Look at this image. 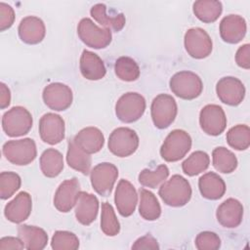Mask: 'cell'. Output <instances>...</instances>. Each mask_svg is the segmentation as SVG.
Instances as JSON below:
<instances>
[{
    "instance_id": "1",
    "label": "cell",
    "mask_w": 250,
    "mask_h": 250,
    "mask_svg": "<svg viewBox=\"0 0 250 250\" xmlns=\"http://www.w3.org/2000/svg\"><path fill=\"white\" fill-rule=\"evenodd\" d=\"M162 201L171 207L185 206L191 198V187L181 175H173L164 182L158 190Z\"/></svg>"
},
{
    "instance_id": "2",
    "label": "cell",
    "mask_w": 250,
    "mask_h": 250,
    "mask_svg": "<svg viewBox=\"0 0 250 250\" xmlns=\"http://www.w3.org/2000/svg\"><path fill=\"white\" fill-rule=\"evenodd\" d=\"M190 148L191 138L188 133L175 129L165 138L160 147V155L167 162H176L184 158Z\"/></svg>"
},
{
    "instance_id": "3",
    "label": "cell",
    "mask_w": 250,
    "mask_h": 250,
    "mask_svg": "<svg viewBox=\"0 0 250 250\" xmlns=\"http://www.w3.org/2000/svg\"><path fill=\"white\" fill-rule=\"evenodd\" d=\"M169 85L172 93L183 100H193L199 97L203 90L201 78L188 70L175 73L171 77Z\"/></svg>"
},
{
    "instance_id": "4",
    "label": "cell",
    "mask_w": 250,
    "mask_h": 250,
    "mask_svg": "<svg viewBox=\"0 0 250 250\" xmlns=\"http://www.w3.org/2000/svg\"><path fill=\"white\" fill-rule=\"evenodd\" d=\"M2 152L9 162L19 166L31 163L37 156L35 142L30 138L8 141L3 145Z\"/></svg>"
},
{
    "instance_id": "5",
    "label": "cell",
    "mask_w": 250,
    "mask_h": 250,
    "mask_svg": "<svg viewBox=\"0 0 250 250\" xmlns=\"http://www.w3.org/2000/svg\"><path fill=\"white\" fill-rule=\"evenodd\" d=\"M32 115L23 106H14L2 116V128L9 137L26 135L32 127Z\"/></svg>"
},
{
    "instance_id": "6",
    "label": "cell",
    "mask_w": 250,
    "mask_h": 250,
    "mask_svg": "<svg viewBox=\"0 0 250 250\" xmlns=\"http://www.w3.org/2000/svg\"><path fill=\"white\" fill-rule=\"evenodd\" d=\"M146 110L145 98L136 92L123 94L115 104V114L124 123H133L139 120Z\"/></svg>"
},
{
    "instance_id": "7",
    "label": "cell",
    "mask_w": 250,
    "mask_h": 250,
    "mask_svg": "<svg viewBox=\"0 0 250 250\" xmlns=\"http://www.w3.org/2000/svg\"><path fill=\"white\" fill-rule=\"evenodd\" d=\"M77 34L86 46L93 49H104L110 44L112 39L109 29L99 27L89 18H84L79 21Z\"/></svg>"
},
{
    "instance_id": "8",
    "label": "cell",
    "mask_w": 250,
    "mask_h": 250,
    "mask_svg": "<svg viewBox=\"0 0 250 250\" xmlns=\"http://www.w3.org/2000/svg\"><path fill=\"white\" fill-rule=\"evenodd\" d=\"M178 113V106L175 99L168 94L156 96L150 106L151 119L158 129L168 128L175 120Z\"/></svg>"
},
{
    "instance_id": "9",
    "label": "cell",
    "mask_w": 250,
    "mask_h": 250,
    "mask_svg": "<svg viewBox=\"0 0 250 250\" xmlns=\"http://www.w3.org/2000/svg\"><path fill=\"white\" fill-rule=\"evenodd\" d=\"M107 146L109 151L115 156L127 157L137 150L139 137L133 129L119 127L110 133Z\"/></svg>"
},
{
    "instance_id": "10",
    "label": "cell",
    "mask_w": 250,
    "mask_h": 250,
    "mask_svg": "<svg viewBox=\"0 0 250 250\" xmlns=\"http://www.w3.org/2000/svg\"><path fill=\"white\" fill-rule=\"evenodd\" d=\"M117 177V167L109 162L100 163L90 172L91 185L95 191L102 196H107L111 193Z\"/></svg>"
},
{
    "instance_id": "11",
    "label": "cell",
    "mask_w": 250,
    "mask_h": 250,
    "mask_svg": "<svg viewBox=\"0 0 250 250\" xmlns=\"http://www.w3.org/2000/svg\"><path fill=\"white\" fill-rule=\"evenodd\" d=\"M184 42L186 51L194 59H204L212 52V40L203 28L193 27L188 29L185 34Z\"/></svg>"
},
{
    "instance_id": "12",
    "label": "cell",
    "mask_w": 250,
    "mask_h": 250,
    "mask_svg": "<svg viewBox=\"0 0 250 250\" xmlns=\"http://www.w3.org/2000/svg\"><path fill=\"white\" fill-rule=\"evenodd\" d=\"M200 128L210 136L221 135L227 127V117L222 106L218 104H207L199 113Z\"/></svg>"
},
{
    "instance_id": "13",
    "label": "cell",
    "mask_w": 250,
    "mask_h": 250,
    "mask_svg": "<svg viewBox=\"0 0 250 250\" xmlns=\"http://www.w3.org/2000/svg\"><path fill=\"white\" fill-rule=\"evenodd\" d=\"M45 104L53 110L62 111L67 109L73 100L71 89L62 83L55 82L47 85L42 93Z\"/></svg>"
},
{
    "instance_id": "14",
    "label": "cell",
    "mask_w": 250,
    "mask_h": 250,
    "mask_svg": "<svg viewBox=\"0 0 250 250\" xmlns=\"http://www.w3.org/2000/svg\"><path fill=\"white\" fill-rule=\"evenodd\" d=\"M216 93L222 103L235 106L240 104L243 101L245 97V87L238 78L226 76L217 82Z\"/></svg>"
},
{
    "instance_id": "15",
    "label": "cell",
    "mask_w": 250,
    "mask_h": 250,
    "mask_svg": "<svg viewBox=\"0 0 250 250\" xmlns=\"http://www.w3.org/2000/svg\"><path fill=\"white\" fill-rule=\"evenodd\" d=\"M64 121L59 114L48 112L39 120L41 140L49 145H57L64 139Z\"/></svg>"
},
{
    "instance_id": "16",
    "label": "cell",
    "mask_w": 250,
    "mask_h": 250,
    "mask_svg": "<svg viewBox=\"0 0 250 250\" xmlns=\"http://www.w3.org/2000/svg\"><path fill=\"white\" fill-rule=\"evenodd\" d=\"M80 192V184L76 178L63 181L54 195V206L62 213L69 212L76 204Z\"/></svg>"
},
{
    "instance_id": "17",
    "label": "cell",
    "mask_w": 250,
    "mask_h": 250,
    "mask_svg": "<svg viewBox=\"0 0 250 250\" xmlns=\"http://www.w3.org/2000/svg\"><path fill=\"white\" fill-rule=\"evenodd\" d=\"M114 203L122 217L131 216L138 203V194L135 187L127 180L121 179L116 187Z\"/></svg>"
},
{
    "instance_id": "18",
    "label": "cell",
    "mask_w": 250,
    "mask_h": 250,
    "mask_svg": "<svg viewBox=\"0 0 250 250\" xmlns=\"http://www.w3.org/2000/svg\"><path fill=\"white\" fill-rule=\"evenodd\" d=\"M32 210L31 196L26 191L19 192L16 197L9 201L4 209V215L8 221L21 224L25 221Z\"/></svg>"
},
{
    "instance_id": "19",
    "label": "cell",
    "mask_w": 250,
    "mask_h": 250,
    "mask_svg": "<svg viewBox=\"0 0 250 250\" xmlns=\"http://www.w3.org/2000/svg\"><path fill=\"white\" fill-rule=\"evenodd\" d=\"M247 30V25L244 18L239 15H229L223 18L220 22L221 38L229 44L240 42Z\"/></svg>"
},
{
    "instance_id": "20",
    "label": "cell",
    "mask_w": 250,
    "mask_h": 250,
    "mask_svg": "<svg viewBox=\"0 0 250 250\" xmlns=\"http://www.w3.org/2000/svg\"><path fill=\"white\" fill-rule=\"evenodd\" d=\"M216 218L224 228H236L242 222L243 206L237 199L228 198L219 205L216 211Z\"/></svg>"
},
{
    "instance_id": "21",
    "label": "cell",
    "mask_w": 250,
    "mask_h": 250,
    "mask_svg": "<svg viewBox=\"0 0 250 250\" xmlns=\"http://www.w3.org/2000/svg\"><path fill=\"white\" fill-rule=\"evenodd\" d=\"M18 31L22 42L29 45H35L44 39L46 27L41 19L34 16H28L21 21Z\"/></svg>"
},
{
    "instance_id": "22",
    "label": "cell",
    "mask_w": 250,
    "mask_h": 250,
    "mask_svg": "<svg viewBox=\"0 0 250 250\" xmlns=\"http://www.w3.org/2000/svg\"><path fill=\"white\" fill-rule=\"evenodd\" d=\"M99 212L98 198L86 191H80L78 199L75 204V217L76 220L84 225H91L97 218Z\"/></svg>"
},
{
    "instance_id": "23",
    "label": "cell",
    "mask_w": 250,
    "mask_h": 250,
    "mask_svg": "<svg viewBox=\"0 0 250 250\" xmlns=\"http://www.w3.org/2000/svg\"><path fill=\"white\" fill-rule=\"evenodd\" d=\"M73 142L86 153L93 154L103 148L104 137L100 129L96 127H86L74 136Z\"/></svg>"
},
{
    "instance_id": "24",
    "label": "cell",
    "mask_w": 250,
    "mask_h": 250,
    "mask_svg": "<svg viewBox=\"0 0 250 250\" xmlns=\"http://www.w3.org/2000/svg\"><path fill=\"white\" fill-rule=\"evenodd\" d=\"M90 14L99 24L115 32L120 31L126 22V19L123 13H115L112 10L108 15L107 8L103 3L94 5L90 10Z\"/></svg>"
},
{
    "instance_id": "25",
    "label": "cell",
    "mask_w": 250,
    "mask_h": 250,
    "mask_svg": "<svg viewBox=\"0 0 250 250\" xmlns=\"http://www.w3.org/2000/svg\"><path fill=\"white\" fill-rule=\"evenodd\" d=\"M79 68L83 77L88 80H100L106 73L103 60L97 54L88 50L82 52Z\"/></svg>"
},
{
    "instance_id": "26",
    "label": "cell",
    "mask_w": 250,
    "mask_h": 250,
    "mask_svg": "<svg viewBox=\"0 0 250 250\" xmlns=\"http://www.w3.org/2000/svg\"><path fill=\"white\" fill-rule=\"evenodd\" d=\"M18 236L27 250H42L48 243V234L46 231L35 226L21 225L18 228Z\"/></svg>"
},
{
    "instance_id": "27",
    "label": "cell",
    "mask_w": 250,
    "mask_h": 250,
    "mask_svg": "<svg viewBox=\"0 0 250 250\" xmlns=\"http://www.w3.org/2000/svg\"><path fill=\"white\" fill-rule=\"evenodd\" d=\"M198 188L201 195L210 200H217L226 192L224 180L214 172L203 174L198 180Z\"/></svg>"
},
{
    "instance_id": "28",
    "label": "cell",
    "mask_w": 250,
    "mask_h": 250,
    "mask_svg": "<svg viewBox=\"0 0 250 250\" xmlns=\"http://www.w3.org/2000/svg\"><path fill=\"white\" fill-rule=\"evenodd\" d=\"M66 162L70 168L81 172L83 175H88L91 172L92 158L90 154L77 146L73 140L68 142Z\"/></svg>"
},
{
    "instance_id": "29",
    "label": "cell",
    "mask_w": 250,
    "mask_h": 250,
    "mask_svg": "<svg viewBox=\"0 0 250 250\" xmlns=\"http://www.w3.org/2000/svg\"><path fill=\"white\" fill-rule=\"evenodd\" d=\"M40 169L47 178H55L63 169V156L55 148H47L40 156Z\"/></svg>"
},
{
    "instance_id": "30",
    "label": "cell",
    "mask_w": 250,
    "mask_h": 250,
    "mask_svg": "<svg viewBox=\"0 0 250 250\" xmlns=\"http://www.w3.org/2000/svg\"><path fill=\"white\" fill-rule=\"evenodd\" d=\"M195 17L206 23L214 22L223 12V5L217 0H198L192 5Z\"/></svg>"
},
{
    "instance_id": "31",
    "label": "cell",
    "mask_w": 250,
    "mask_h": 250,
    "mask_svg": "<svg viewBox=\"0 0 250 250\" xmlns=\"http://www.w3.org/2000/svg\"><path fill=\"white\" fill-rule=\"evenodd\" d=\"M139 213L146 221H155L161 215V207L156 196L146 188H140Z\"/></svg>"
},
{
    "instance_id": "32",
    "label": "cell",
    "mask_w": 250,
    "mask_h": 250,
    "mask_svg": "<svg viewBox=\"0 0 250 250\" xmlns=\"http://www.w3.org/2000/svg\"><path fill=\"white\" fill-rule=\"evenodd\" d=\"M212 160L214 168L221 173L229 174L237 167V158L232 151L224 147L218 146L212 152Z\"/></svg>"
},
{
    "instance_id": "33",
    "label": "cell",
    "mask_w": 250,
    "mask_h": 250,
    "mask_svg": "<svg viewBox=\"0 0 250 250\" xmlns=\"http://www.w3.org/2000/svg\"><path fill=\"white\" fill-rule=\"evenodd\" d=\"M210 164L209 155L202 150H196L192 152L183 163V172L190 177L196 176L204 172Z\"/></svg>"
},
{
    "instance_id": "34",
    "label": "cell",
    "mask_w": 250,
    "mask_h": 250,
    "mask_svg": "<svg viewBox=\"0 0 250 250\" xmlns=\"http://www.w3.org/2000/svg\"><path fill=\"white\" fill-rule=\"evenodd\" d=\"M114 71L116 76L126 82H132L139 78L140 67L135 60L130 57H120L115 61Z\"/></svg>"
},
{
    "instance_id": "35",
    "label": "cell",
    "mask_w": 250,
    "mask_h": 250,
    "mask_svg": "<svg viewBox=\"0 0 250 250\" xmlns=\"http://www.w3.org/2000/svg\"><path fill=\"white\" fill-rule=\"evenodd\" d=\"M229 146L236 150H245L250 146V129L245 124H238L231 127L227 133Z\"/></svg>"
},
{
    "instance_id": "36",
    "label": "cell",
    "mask_w": 250,
    "mask_h": 250,
    "mask_svg": "<svg viewBox=\"0 0 250 250\" xmlns=\"http://www.w3.org/2000/svg\"><path fill=\"white\" fill-rule=\"evenodd\" d=\"M168 176L169 169L165 164H162L154 170L144 169L139 174V182L146 188H156L166 181Z\"/></svg>"
},
{
    "instance_id": "37",
    "label": "cell",
    "mask_w": 250,
    "mask_h": 250,
    "mask_svg": "<svg viewBox=\"0 0 250 250\" xmlns=\"http://www.w3.org/2000/svg\"><path fill=\"white\" fill-rule=\"evenodd\" d=\"M101 229L107 236H115L120 231V224L113 207L108 202L102 203Z\"/></svg>"
},
{
    "instance_id": "38",
    "label": "cell",
    "mask_w": 250,
    "mask_h": 250,
    "mask_svg": "<svg viewBox=\"0 0 250 250\" xmlns=\"http://www.w3.org/2000/svg\"><path fill=\"white\" fill-rule=\"evenodd\" d=\"M51 247L54 250H76L79 248V239L73 232L57 230L52 236Z\"/></svg>"
},
{
    "instance_id": "39",
    "label": "cell",
    "mask_w": 250,
    "mask_h": 250,
    "mask_svg": "<svg viewBox=\"0 0 250 250\" xmlns=\"http://www.w3.org/2000/svg\"><path fill=\"white\" fill-rule=\"evenodd\" d=\"M21 185V177L15 172H2L0 174V197L5 200L19 190Z\"/></svg>"
},
{
    "instance_id": "40",
    "label": "cell",
    "mask_w": 250,
    "mask_h": 250,
    "mask_svg": "<svg viewBox=\"0 0 250 250\" xmlns=\"http://www.w3.org/2000/svg\"><path fill=\"white\" fill-rule=\"evenodd\" d=\"M195 247L198 250H217L221 247V239L215 232L202 231L195 238Z\"/></svg>"
},
{
    "instance_id": "41",
    "label": "cell",
    "mask_w": 250,
    "mask_h": 250,
    "mask_svg": "<svg viewBox=\"0 0 250 250\" xmlns=\"http://www.w3.org/2000/svg\"><path fill=\"white\" fill-rule=\"evenodd\" d=\"M15 21V11L14 9L4 3L0 2V30L4 31L10 28Z\"/></svg>"
},
{
    "instance_id": "42",
    "label": "cell",
    "mask_w": 250,
    "mask_h": 250,
    "mask_svg": "<svg viewBox=\"0 0 250 250\" xmlns=\"http://www.w3.org/2000/svg\"><path fill=\"white\" fill-rule=\"evenodd\" d=\"M235 62L238 66L249 69L250 68V45L244 44L240 46L235 54Z\"/></svg>"
},
{
    "instance_id": "43",
    "label": "cell",
    "mask_w": 250,
    "mask_h": 250,
    "mask_svg": "<svg viewBox=\"0 0 250 250\" xmlns=\"http://www.w3.org/2000/svg\"><path fill=\"white\" fill-rule=\"evenodd\" d=\"M132 249H159V245L153 236L146 234L138 238L132 245Z\"/></svg>"
},
{
    "instance_id": "44",
    "label": "cell",
    "mask_w": 250,
    "mask_h": 250,
    "mask_svg": "<svg viewBox=\"0 0 250 250\" xmlns=\"http://www.w3.org/2000/svg\"><path fill=\"white\" fill-rule=\"evenodd\" d=\"M24 244L21 240L20 237L13 236H5L0 239V250L7 249H23Z\"/></svg>"
},
{
    "instance_id": "45",
    "label": "cell",
    "mask_w": 250,
    "mask_h": 250,
    "mask_svg": "<svg viewBox=\"0 0 250 250\" xmlns=\"http://www.w3.org/2000/svg\"><path fill=\"white\" fill-rule=\"evenodd\" d=\"M11 103V92L8 86L4 83H0V107L2 109L8 107Z\"/></svg>"
}]
</instances>
